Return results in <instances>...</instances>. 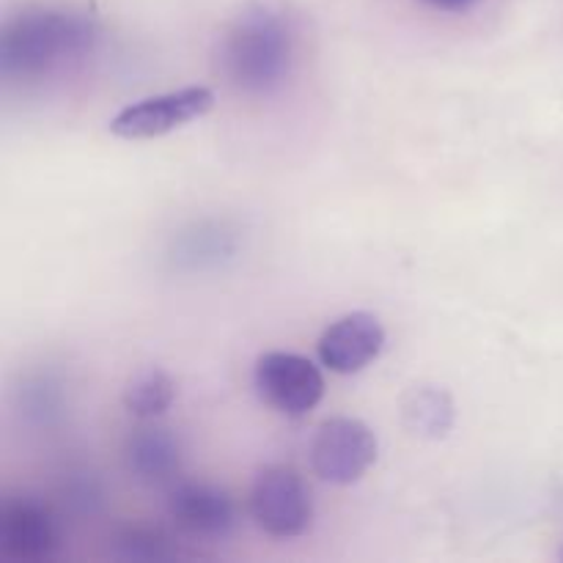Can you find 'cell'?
Listing matches in <instances>:
<instances>
[{
    "label": "cell",
    "mask_w": 563,
    "mask_h": 563,
    "mask_svg": "<svg viewBox=\"0 0 563 563\" xmlns=\"http://www.w3.org/2000/svg\"><path fill=\"white\" fill-rule=\"evenodd\" d=\"M99 25L91 14L60 5L25 9L0 31V75L5 82H42L97 47Z\"/></svg>",
    "instance_id": "6da1fadb"
},
{
    "label": "cell",
    "mask_w": 563,
    "mask_h": 563,
    "mask_svg": "<svg viewBox=\"0 0 563 563\" xmlns=\"http://www.w3.org/2000/svg\"><path fill=\"white\" fill-rule=\"evenodd\" d=\"M297 38L289 16L269 3H251L225 27L218 64L231 88L247 97H267L289 80Z\"/></svg>",
    "instance_id": "7a4b0ae2"
},
{
    "label": "cell",
    "mask_w": 563,
    "mask_h": 563,
    "mask_svg": "<svg viewBox=\"0 0 563 563\" xmlns=\"http://www.w3.org/2000/svg\"><path fill=\"white\" fill-rule=\"evenodd\" d=\"M377 454V434L357 418H330L311 440L313 473L335 487H350L361 482L374 467Z\"/></svg>",
    "instance_id": "3957f363"
},
{
    "label": "cell",
    "mask_w": 563,
    "mask_h": 563,
    "mask_svg": "<svg viewBox=\"0 0 563 563\" xmlns=\"http://www.w3.org/2000/svg\"><path fill=\"white\" fill-rule=\"evenodd\" d=\"M251 517L275 539L302 537L313 522L311 489L291 467H264L251 487Z\"/></svg>",
    "instance_id": "277c9868"
},
{
    "label": "cell",
    "mask_w": 563,
    "mask_h": 563,
    "mask_svg": "<svg viewBox=\"0 0 563 563\" xmlns=\"http://www.w3.org/2000/svg\"><path fill=\"white\" fill-rule=\"evenodd\" d=\"M214 108V91L207 86H187L179 91L137 99L110 119V132L124 141H152L170 135Z\"/></svg>",
    "instance_id": "5b68a950"
},
{
    "label": "cell",
    "mask_w": 563,
    "mask_h": 563,
    "mask_svg": "<svg viewBox=\"0 0 563 563\" xmlns=\"http://www.w3.org/2000/svg\"><path fill=\"white\" fill-rule=\"evenodd\" d=\"M253 385L273 410L289 418L308 416L324 396L317 363L295 352H264L253 368Z\"/></svg>",
    "instance_id": "8992f818"
},
{
    "label": "cell",
    "mask_w": 563,
    "mask_h": 563,
    "mask_svg": "<svg viewBox=\"0 0 563 563\" xmlns=\"http://www.w3.org/2000/svg\"><path fill=\"white\" fill-rule=\"evenodd\" d=\"M385 350V328L374 313L352 311L335 319L319 339L322 366L335 374H357L372 366Z\"/></svg>",
    "instance_id": "52a82bcc"
},
{
    "label": "cell",
    "mask_w": 563,
    "mask_h": 563,
    "mask_svg": "<svg viewBox=\"0 0 563 563\" xmlns=\"http://www.w3.org/2000/svg\"><path fill=\"white\" fill-rule=\"evenodd\" d=\"M60 528L53 511L33 498L0 509V553L11 561H44L58 550Z\"/></svg>",
    "instance_id": "ba28073f"
},
{
    "label": "cell",
    "mask_w": 563,
    "mask_h": 563,
    "mask_svg": "<svg viewBox=\"0 0 563 563\" xmlns=\"http://www.w3.org/2000/svg\"><path fill=\"white\" fill-rule=\"evenodd\" d=\"M170 520L196 539H225L234 531L236 509L229 493L207 482H181L170 489Z\"/></svg>",
    "instance_id": "9c48e42d"
},
{
    "label": "cell",
    "mask_w": 563,
    "mask_h": 563,
    "mask_svg": "<svg viewBox=\"0 0 563 563\" xmlns=\"http://www.w3.org/2000/svg\"><path fill=\"white\" fill-rule=\"evenodd\" d=\"M126 471L148 487L174 482L181 471V443L170 429L148 423L135 429L124 445Z\"/></svg>",
    "instance_id": "30bf717a"
},
{
    "label": "cell",
    "mask_w": 563,
    "mask_h": 563,
    "mask_svg": "<svg viewBox=\"0 0 563 563\" xmlns=\"http://www.w3.org/2000/svg\"><path fill=\"white\" fill-rule=\"evenodd\" d=\"M240 231L231 229L220 220H203L192 223L181 231L170 251V262L187 273H203V269H218L236 256L240 251Z\"/></svg>",
    "instance_id": "8fae6325"
},
{
    "label": "cell",
    "mask_w": 563,
    "mask_h": 563,
    "mask_svg": "<svg viewBox=\"0 0 563 563\" xmlns=\"http://www.w3.org/2000/svg\"><path fill=\"white\" fill-rule=\"evenodd\" d=\"M405 423L421 438H445L454 427V401L443 388H416L405 401Z\"/></svg>",
    "instance_id": "7c38bea8"
},
{
    "label": "cell",
    "mask_w": 563,
    "mask_h": 563,
    "mask_svg": "<svg viewBox=\"0 0 563 563\" xmlns=\"http://www.w3.org/2000/svg\"><path fill=\"white\" fill-rule=\"evenodd\" d=\"M176 401V383L165 368H143L124 388V407L141 421H154Z\"/></svg>",
    "instance_id": "4fadbf2b"
},
{
    "label": "cell",
    "mask_w": 563,
    "mask_h": 563,
    "mask_svg": "<svg viewBox=\"0 0 563 563\" xmlns=\"http://www.w3.org/2000/svg\"><path fill=\"white\" fill-rule=\"evenodd\" d=\"M115 555L124 561H168L176 555V548L157 528L137 526L115 537Z\"/></svg>",
    "instance_id": "5bb4252c"
},
{
    "label": "cell",
    "mask_w": 563,
    "mask_h": 563,
    "mask_svg": "<svg viewBox=\"0 0 563 563\" xmlns=\"http://www.w3.org/2000/svg\"><path fill=\"white\" fill-rule=\"evenodd\" d=\"M60 410H64V394H60V385L55 379L44 374V377H33L31 383H25V388H22L25 418L47 427V423L58 421Z\"/></svg>",
    "instance_id": "9a60e30c"
},
{
    "label": "cell",
    "mask_w": 563,
    "mask_h": 563,
    "mask_svg": "<svg viewBox=\"0 0 563 563\" xmlns=\"http://www.w3.org/2000/svg\"><path fill=\"white\" fill-rule=\"evenodd\" d=\"M423 3L438 11H467L476 0H423Z\"/></svg>",
    "instance_id": "2e32d148"
}]
</instances>
